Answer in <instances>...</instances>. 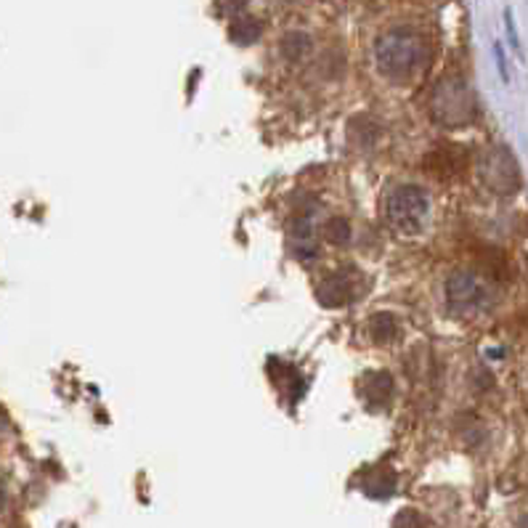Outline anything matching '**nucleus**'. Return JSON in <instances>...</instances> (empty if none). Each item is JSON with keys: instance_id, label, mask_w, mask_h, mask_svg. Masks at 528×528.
<instances>
[{"instance_id": "9b49d317", "label": "nucleus", "mask_w": 528, "mask_h": 528, "mask_svg": "<svg viewBox=\"0 0 528 528\" xmlns=\"http://www.w3.org/2000/svg\"><path fill=\"white\" fill-rule=\"evenodd\" d=\"M372 329H375L377 340H393L396 332H398V324H396V318L390 317V314H377L375 321H372Z\"/></svg>"}, {"instance_id": "423d86ee", "label": "nucleus", "mask_w": 528, "mask_h": 528, "mask_svg": "<svg viewBox=\"0 0 528 528\" xmlns=\"http://www.w3.org/2000/svg\"><path fill=\"white\" fill-rule=\"evenodd\" d=\"M317 298L321 306H346L348 300L356 298V282H353L351 274L346 271H335L332 277H327L324 282L317 287Z\"/></svg>"}, {"instance_id": "f8f14e48", "label": "nucleus", "mask_w": 528, "mask_h": 528, "mask_svg": "<svg viewBox=\"0 0 528 528\" xmlns=\"http://www.w3.org/2000/svg\"><path fill=\"white\" fill-rule=\"evenodd\" d=\"M518 528H528V515H523V518H521V523H518Z\"/></svg>"}, {"instance_id": "f03ea898", "label": "nucleus", "mask_w": 528, "mask_h": 528, "mask_svg": "<svg viewBox=\"0 0 528 528\" xmlns=\"http://www.w3.org/2000/svg\"><path fill=\"white\" fill-rule=\"evenodd\" d=\"M430 112L444 128H464L475 117V99L462 77H444L430 96Z\"/></svg>"}, {"instance_id": "6e6552de", "label": "nucleus", "mask_w": 528, "mask_h": 528, "mask_svg": "<svg viewBox=\"0 0 528 528\" xmlns=\"http://www.w3.org/2000/svg\"><path fill=\"white\" fill-rule=\"evenodd\" d=\"M390 390H393V380H390V375H367V380H364V396L369 398V401H375V404H386L387 396H390Z\"/></svg>"}, {"instance_id": "f257e3e1", "label": "nucleus", "mask_w": 528, "mask_h": 528, "mask_svg": "<svg viewBox=\"0 0 528 528\" xmlns=\"http://www.w3.org/2000/svg\"><path fill=\"white\" fill-rule=\"evenodd\" d=\"M430 59V48L423 33L415 27H393L375 43L377 70L390 80H406L423 70Z\"/></svg>"}, {"instance_id": "9d476101", "label": "nucleus", "mask_w": 528, "mask_h": 528, "mask_svg": "<svg viewBox=\"0 0 528 528\" xmlns=\"http://www.w3.org/2000/svg\"><path fill=\"white\" fill-rule=\"evenodd\" d=\"M324 234L332 245H346V242H351V223L346 218H332L324 226Z\"/></svg>"}, {"instance_id": "0eeeda50", "label": "nucleus", "mask_w": 528, "mask_h": 528, "mask_svg": "<svg viewBox=\"0 0 528 528\" xmlns=\"http://www.w3.org/2000/svg\"><path fill=\"white\" fill-rule=\"evenodd\" d=\"M263 33V27H260V22L255 19V16H234V22H231V27H229V37L234 40V43H240V45H249V43H255L258 37Z\"/></svg>"}, {"instance_id": "7ed1b4c3", "label": "nucleus", "mask_w": 528, "mask_h": 528, "mask_svg": "<svg viewBox=\"0 0 528 528\" xmlns=\"http://www.w3.org/2000/svg\"><path fill=\"white\" fill-rule=\"evenodd\" d=\"M430 212V200L420 186L404 183L390 189L386 197L387 223L398 234H420Z\"/></svg>"}, {"instance_id": "39448f33", "label": "nucleus", "mask_w": 528, "mask_h": 528, "mask_svg": "<svg viewBox=\"0 0 528 528\" xmlns=\"http://www.w3.org/2000/svg\"><path fill=\"white\" fill-rule=\"evenodd\" d=\"M446 300H449L452 308H459V311L478 308V306L486 303V284L481 282L475 274L457 271L446 282Z\"/></svg>"}, {"instance_id": "20e7f679", "label": "nucleus", "mask_w": 528, "mask_h": 528, "mask_svg": "<svg viewBox=\"0 0 528 528\" xmlns=\"http://www.w3.org/2000/svg\"><path fill=\"white\" fill-rule=\"evenodd\" d=\"M478 171H481V181L496 194H513L521 189V173H518L515 157L504 146L486 149L478 162Z\"/></svg>"}, {"instance_id": "1a4fd4ad", "label": "nucleus", "mask_w": 528, "mask_h": 528, "mask_svg": "<svg viewBox=\"0 0 528 528\" xmlns=\"http://www.w3.org/2000/svg\"><path fill=\"white\" fill-rule=\"evenodd\" d=\"M308 51H311V37L306 35V33H289V35L282 40V54L289 59V62L303 59Z\"/></svg>"}]
</instances>
